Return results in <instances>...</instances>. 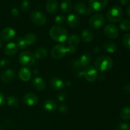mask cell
Here are the masks:
<instances>
[{
    "mask_svg": "<svg viewBox=\"0 0 130 130\" xmlns=\"http://www.w3.org/2000/svg\"><path fill=\"white\" fill-rule=\"evenodd\" d=\"M113 66V60L108 56H100L95 62V67L97 71L104 72L110 70Z\"/></svg>",
    "mask_w": 130,
    "mask_h": 130,
    "instance_id": "obj_2",
    "label": "cell"
},
{
    "mask_svg": "<svg viewBox=\"0 0 130 130\" xmlns=\"http://www.w3.org/2000/svg\"><path fill=\"white\" fill-rule=\"evenodd\" d=\"M123 44L126 49L130 50V34L129 33L123 36Z\"/></svg>",
    "mask_w": 130,
    "mask_h": 130,
    "instance_id": "obj_33",
    "label": "cell"
},
{
    "mask_svg": "<svg viewBox=\"0 0 130 130\" xmlns=\"http://www.w3.org/2000/svg\"><path fill=\"white\" fill-rule=\"evenodd\" d=\"M35 58L38 59H44L48 55V52L46 49L44 48H38L34 53Z\"/></svg>",
    "mask_w": 130,
    "mask_h": 130,
    "instance_id": "obj_26",
    "label": "cell"
},
{
    "mask_svg": "<svg viewBox=\"0 0 130 130\" xmlns=\"http://www.w3.org/2000/svg\"><path fill=\"white\" fill-rule=\"evenodd\" d=\"M35 56L32 52L24 51L19 55V63L25 67H30L35 62Z\"/></svg>",
    "mask_w": 130,
    "mask_h": 130,
    "instance_id": "obj_4",
    "label": "cell"
},
{
    "mask_svg": "<svg viewBox=\"0 0 130 130\" xmlns=\"http://www.w3.org/2000/svg\"><path fill=\"white\" fill-rule=\"evenodd\" d=\"M19 49V48L17 43L11 42V43H8L5 46V48H4V53L6 56L11 57V56L14 55L17 53Z\"/></svg>",
    "mask_w": 130,
    "mask_h": 130,
    "instance_id": "obj_16",
    "label": "cell"
},
{
    "mask_svg": "<svg viewBox=\"0 0 130 130\" xmlns=\"http://www.w3.org/2000/svg\"><path fill=\"white\" fill-rule=\"evenodd\" d=\"M74 10L79 15H90L93 11L90 7H88L84 3L77 2L74 5Z\"/></svg>",
    "mask_w": 130,
    "mask_h": 130,
    "instance_id": "obj_12",
    "label": "cell"
},
{
    "mask_svg": "<svg viewBox=\"0 0 130 130\" xmlns=\"http://www.w3.org/2000/svg\"><path fill=\"white\" fill-rule=\"evenodd\" d=\"M44 110L49 112H53L57 110V104L53 100H47L43 104Z\"/></svg>",
    "mask_w": 130,
    "mask_h": 130,
    "instance_id": "obj_22",
    "label": "cell"
},
{
    "mask_svg": "<svg viewBox=\"0 0 130 130\" xmlns=\"http://www.w3.org/2000/svg\"><path fill=\"white\" fill-rule=\"evenodd\" d=\"M129 1V0H119V2H120V3L121 4V5H125L128 3Z\"/></svg>",
    "mask_w": 130,
    "mask_h": 130,
    "instance_id": "obj_44",
    "label": "cell"
},
{
    "mask_svg": "<svg viewBox=\"0 0 130 130\" xmlns=\"http://www.w3.org/2000/svg\"><path fill=\"white\" fill-rule=\"evenodd\" d=\"M24 38L27 46H30L34 44L37 41L36 36V34H33V33H29V34H26Z\"/></svg>",
    "mask_w": 130,
    "mask_h": 130,
    "instance_id": "obj_29",
    "label": "cell"
},
{
    "mask_svg": "<svg viewBox=\"0 0 130 130\" xmlns=\"http://www.w3.org/2000/svg\"><path fill=\"white\" fill-rule=\"evenodd\" d=\"M60 8L63 12L68 13L72 10L73 5L70 0H63L60 3Z\"/></svg>",
    "mask_w": 130,
    "mask_h": 130,
    "instance_id": "obj_23",
    "label": "cell"
},
{
    "mask_svg": "<svg viewBox=\"0 0 130 130\" xmlns=\"http://www.w3.org/2000/svg\"><path fill=\"white\" fill-rule=\"evenodd\" d=\"M105 21V17L102 13H96L89 19V25L92 29H99L103 26Z\"/></svg>",
    "mask_w": 130,
    "mask_h": 130,
    "instance_id": "obj_5",
    "label": "cell"
},
{
    "mask_svg": "<svg viewBox=\"0 0 130 130\" xmlns=\"http://www.w3.org/2000/svg\"><path fill=\"white\" fill-rule=\"evenodd\" d=\"M16 73L13 69H9L4 71L1 75V79L3 82L9 83L13 81V79L15 77Z\"/></svg>",
    "mask_w": 130,
    "mask_h": 130,
    "instance_id": "obj_17",
    "label": "cell"
},
{
    "mask_svg": "<svg viewBox=\"0 0 130 130\" xmlns=\"http://www.w3.org/2000/svg\"><path fill=\"white\" fill-rule=\"evenodd\" d=\"M65 20V17L63 15H57L55 18V22L56 24H62V23H63Z\"/></svg>",
    "mask_w": 130,
    "mask_h": 130,
    "instance_id": "obj_36",
    "label": "cell"
},
{
    "mask_svg": "<svg viewBox=\"0 0 130 130\" xmlns=\"http://www.w3.org/2000/svg\"><path fill=\"white\" fill-rule=\"evenodd\" d=\"M30 8V3L28 0H22L20 3V9L24 12H27Z\"/></svg>",
    "mask_w": 130,
    "mask_h": 130,
    "instance_id": "obj_32",
    "label": "cell"
},
{
    "mask_svg": "<svg viewBox=\"0 0 130 130\" xmlns=\"http://www.w3.org/2000/svg\"><path fill=\"white\" fill-rule=\"evenodd\" d=\"M15 30L13 28L6 27L3 29L1 32V38L5 41H10L12 40L15 35Z\"/></svg>",
    "mask_w": 130,
    "mask_h": 130,
    "instance_id": "obj_14",
    "label": "cell"
},
{
    "mask_svg": "<svg viewBox=\"0 0 130 130\" xmlns=\"http://www.w3.org/2000/svg\"><path fill=\"white\" fill-rule=\"evenodd\" d=\"M92 60L91 55L88 53H85L81 56L77 61L75 62L76 67L81 68V67H86L89 66Z\"/></svg>",
    "mask_w": 130,
    "mask_h": 130,
    "instance_id": "obj_11",
    "label": "cell"
},
{
    "mask_svg": "<svg viewBox=\"0 0 130 130\" xmlns=\"http://www.w3.org/2000/svg\"><path fill=\"white\" fill-rule=\"evenodd\" d=\"M3 41L1 39H0V48H1V47L3 46Z\"/></svg>",
    "mask_w": 130,
    "mask_h": 130,
    "instance_id": "obj_47",
    "label": "cell"
},
{
    "mask_svg": "<svg viewBox=\"0 0 130 130\" xmlns=\"http://www.w3.org/2000/svg\"><path fill=\"white\" fill-rule=\"evenodd\" d=\"M5 97L3 94L0 92V107H2L5 103Z\"/></svg>",
    "mask_w": 130,
    "mask_h": 130,
    "instance_id": "obj_41",
    "label": "cell"
},
{
    "mask_svg": "<svg viewBox=\"0 0 130 130\" xmlns=\"http://www.w3.org/2000/svg\"><path fill=\"white\" fill-rule=\"evenodd\" d=\"M11 13L13 17H18L19 15V11L17 8H13L11 10Z\"/></svg>",
    "mask_w": 130,
    "mask_h": 130,
    "instance_id": "obj_42",
    "label": "cell"
},
{
    "mask_svg": "<svg viewBox=\"0 0 130 130\" xmlns=\"http://www.w3.org/2000/svg\"><path fill=\"white\" fill-rule=\"evenodd\" d=\"M68 106H67L66 104H62L61 105H60L59 107H58V110H59L60 112L63 113V114H66L68 112Z\"/></svg>",
    "mask_w": 130,
    "mask_h": 130,
    "instance_id": "obj_38",
    "label": "cell"
},
{
    "mask_svg": "<svg viewBox=\"0 0 130 130\" xmlns=\"http://www.w3.org/2000/svg\"><path fill=\"white\" fill-rule=\"evenodd\" d=\"M118 130H130V124L127 123H119L117 126Z\"/></svg>",
    "mask_w": 130,
    "mask_h": 130,
    "instance_id": "obj_35",
    "label": "cell"
},
{
    "mask_svg": "<svg viewBox=\"0 0 130 130\" xmlns=\"http://www.w3.org/2000/svg\"><path fill=\"white\" fill-rule=\"evenodd\" d=\"M68 43L70 46H73L77 47V45L80 43V38L77 34H73L70 36L67 39Z\"/></svg>",
    "mask_w": 130,
    "mask_h": 130,
    "instance_id": "obj_27",
    "label": "cell"
},
{
    "mask_svg": "<svg viewBox=\"0 0 130 130\" xmlns=\"http://www.w3.org/2000/svg\"><path fill=\"white\" fill-rule=\"evenodd\" d=\"M103 48L105 52L109 53H114L115 52H116L117 49H118L117 44L112 41H106L105 43H104Z\"/></svg>",
    "mask_w": 130,
    "mask_h": 130,
    "instance_id": "obj_24",
    "label": "cell"
},
{
    "mask_svg": "<svg viewBox=\"0 0 130 130\" xmlns=\"http://www.w3.org/2000/svg\"><path fill=\"white\" fill-rule=\"evenodd\" d=\"M67 53H74L76 52V50H77V47L76 46H70L69 45L68 47H67Z\"/></svg>",
    "mask_w": 130,
    "mask_h": 130,
    "instance_id": "obj_40",
    "label": "cell"
},
{
    "mask_svg": "<svg viewBox=\"0 0 130 130\" xmlns=\"http://www.w3.org/2000/svg\"><path fill=\"white\" fill-rule=\"evenodd\" d=\"M67 53V47L63 44H57L51 50V56L55 59H60L66 56Z\"/></svg>",
    "mask_w": 130,
    "mask_h": 130,
    "instance_id": "obj_6",
    "label": "cell"
},
{
    "mask_svg": "<svg viewBox=\"0 0 130 130\" xmlns=\"http://www.w3.org/2000/svg\"><path fill=\"white\" fill-rule=\"evenodd\" d=\"M120 117L123 121H129L130 119V107H123L120 112Z\"/></svg>",
    "mask_w": 130,
    "mask_h": 130,
    "instance_id": "obj_28",
    "label": "cell"
},
{
    "mask_svg": "<svg viewBox=\"0 0 130 130\" xmlns=\"http://www.w3.org/2000/svg\"><path fill=\"white\" fill-rule=\"evenodd\" d=\"M71 81H69V80H68V81H67L66 82V86H71Z\"/></svg>",
    "mask_w": 130,
    "mask_h": 130,
    "instance_id": "obj_46",
    "label": "cell"
},
{
    "mask_svg": "<svg viewBox=\"0 0 130 130\" xmlns=\"http://www.w3.org/2000/svg\"><path fill=\"white\" fill-rule=\"evenodd\" d=\"M50 86L53 90L56 91H60L65 87V83L61 79L58 77H53L50 81Z\"/></svg>",
    "mask_w": 130,
    "mask_h": 130,
    "instance_id": "obj_18",
    "label": "cell"
},
{
    "mask_svg": "<svg viewBox=\"0 0 130 130\" xmlns=\"http://www.w3.org/2000/svg\"><path fill=\"white\" fill-rule=\"evenodd\" d=\"M81 37H82L83 41H85V43H90V42L92 41V40L93 39V34L91 30L86 29L82 32Z\"/></svg>",
    "mask_w": 130,
    "mask_h": 130,
    "instance_id": "obj_25",
    "label": "cell"
},
{
    "mask_svg": "<svg viewBox=\"0 0 130 130\" xmlns=\"http://www.w3.org/2000/svg\"><path fill=\"white\" fill-rule=\"evenodd\" d=\"M123 91L126 93H130V85H126L123 86Z\"/></svg>",
    "mask_w": 130,
    "mask_h": 130,
    "instance_id": "obj_43",
    "label": "cell"
},
{
    "mask_svg": "<svg viewBox=\"0 0 130 130\" xmlns=\"http://www.w3.org/2000/svg\"><path fill=\"white\" fill-rule=\"evenodd\" d=\"M39 101L38 96L34 93H28L23 98V102L27 106H34Z\"/></svg>",
    "mask_w": 130,
    "mask_h": 130,
    "instance_id": "obj_13",
    "label": "cell"
},
{
    "mask_svg": "<svg viewBox=\"0 0 130 130\" xmlns=\"http://www.w3.org/2000/svg\"><path fill=\"white\" fill-rule=\"evenodd\" d=\"M32 86L34 89L38 91H43L46 87L45 81L41 77H36L32 80Z\"/></svg>",
    "mask_w": 130,
    "mask_h": 130,
    "instance_id": "obj_19",
    "label": "cell"
},
{
    "mask_svg": "<svg viewBox=\"0 0 130 130\" xmlns=\"http://www.w3.org/2000/svg\"><path fill=\"white\" fill-rule=\"evenodd\" d=\"M67 24L72 28H76L78 27L81 24V19L78 15L74 13H71L67 16L66 19Z\"/></svg>",
    "mask_w": 130,
    "mask_h": 130,
    "instance_id": "obj_15",
    "label": "cell"
},
{
    "mask_svg": "<svg viewBox=\"0 0 130 130\" xmlns=\"http://www.w3.org/2000/svg\"><path fill=\"white\" fill-rule=\"evenodd\" d=\"M123 17V9L118 5H114L109 8L107 12V18L110 22H119Z\"/></svg>",
    "mask_w": 130,
    "mask_h": 130,
    "instance_id": "obj_3",
    "label": "cell"
},
{
    "mask_svg": "<svg viewBox=\"0 0 130 130\" xmlns=\"http://www.w3.org/2000/svg\"><path fill=\"white\" fill-rule=\"evenodd\" d=\"M108 0H89V7L93 11H101L105 8Z\"/></svg>",
    "mask_w": 130,
    "mask_h": 130,
    "instance_id": "obj_9",
    "label": "cell"
},
{
    "mask_svg": "<svg viewBox=\"0 0 130 130\" xmlns=\"http://www.w3.org/2000/svg\"><path fill=\"white\" fill-rule=\"evenodd\" d=\"M127 14L130 17V5H129L128 7L127 8Z\"/></svg>",
    "mask_w": 130,
    "mask_h": 130,
    "instance_id": "obj_45",
    "label": "cell"
},
{
    "mask_svg": "<svg viewBox=\"0 0 130 130\" xmlns=\"http://www.w3.org/2000/svg\"><path fill=\"white\" fill-rule=\"evenodd\" d=\"M129 101H130V100H129Z\"/></svg>",
    "mask_w": 130,
    "mask_h": 130,
    "instance_id": "obj_48",
    "label": "cell"
},
{
    "mask_svg": "<svg viewBox=\"0 0 130 130\" xmlns=\"http://www.w3.org/2000/svg\"><path fill=\"white\" fill-rule=\"evenodd\" d=\"M84 76L88 82H94L98 77V71L94 66H89L85 67Z\"/></svg>",
    "mask_w": 130,
    "mask_h": 130,
    "instance_id": "obj_8",
    "label": "cell"
},
{
    "mask_svg": "<svg viewBox=\"0 0 130 130\" xmlns=\"http://www.w3.org/2000/svg\"><path fill=\"white\" fill-rule=\"evenodd\" d=\"M17 44L18 47L20 49H25V48H27V44L26 42H25V39H24V38L22 37H19L17 38Z\"/></svg>",
    "mask_w": 130,
    "mask_h": 130,
    "instance_id": "obj_34",
    "label": "cell"
},
{
    "mask_svg": "<svg viewBox=\"0 0 130 130\" xmlns=\"http://www.w3.org/2000/svg\"><path fill=\"white\" fill-rule=\"evenodd\" d=\"M67 94L65 92L60 93L58 95H57V100L59 102H63L67 99Z\"/></svg>",
    "mask_w": 130,
    "mask_h": 130,
    "instance_id": "obj_39",
    "label": "cell"
},
{
    "mask_svg": "<svg viewBox=\"0 0 130 130\" xmlns=\"http://www.w3.org/2000/svg\"><path fill=\"white\" fill-rule=\"evenodd\" d=\"M6 101H7V104L10 107H15L18 106V105H19V100L17 99V97H15L13 95L9 96L7 98Z\"/></svg>",
    "mask_w": 130,
    "mask_h": 130,
    "instance_id": "obj_30",
    "label": "cell"
},
{
    "mask_svg": "<svg viewBox=\"0 0 130 130\" xmlns=\"http://www.w3.org/2000/svg\"><path fill=\"white\" fill-rule=\"evenodd\" d=\"M119 27L124 31L130 30V20L128 19H124L121 21L119 24Z\"/></svg>",
    "mask_w": 130,
    "mask_h": 130,
    "instance_id": "obj_31",
    "label": "cell"
},
{
    "mask_svg": "<svg viewBox=\"0 0 130 130\" xmlns=\"http://www.w3.org/2000/svg\"><path fill=\"white\" fill-rule=\"evenodd\" d=\"M10 60L7 58H3L0 60V67L1 68H5L10 65Z\"/></svg>",
    "mask_w": 130,
    "mask_h": 130,
    "instance_id": "obj_37",
    "label": "cell"
},
{
    "mask_svg": "<svg viewBox=\"0 0 130 130\" xmlns=\"http://www.w3.org/2000/svg\"><path fill=\"white\" fill-rule=\"evenodd\" d=\"M59 4L57 0H49L46 4V9L50 13H55L58 10Z\"/></svg>",
    "mask_w": 130,
    "mask_h": 130,
    "instance_id": "obj_21",
    "label": "cell"
},
{
    "mask_svg": "<svg viewBox=\"0 0 130 130\" xmlns=\"http://www.w3.org/2000/svg\"><path fill=\"white\" fill-rule=\"evenodd\" d=\"M50 35L54 41L63 43L68 39V32L67 29L61 25H53L50 30Z\"/></svg>",
    "mask_w": 130,
    "mask_h": 130,
    "instance_id": "obj_1",
    "label": "cell"
},
{
    "mask_svg": "<svg viewBox=\"0 0 130 130\" xmlns=\"http://www.w3.org/2000/svg\"><path fill=\"white\" fill-rule=\"evenodd\" d=\"M104 34L109 39H116L119 35V30L114 24H107L104 27Z\"/></svg>",
    "mask_w": 130,
    "mask_h": 130,
    "instance_id": "obj_10",
    "label": "cell"
},
{
    "mask_svg": "<svg viewBox=\"0 0 130 130\" xmlns=\"http://www.w3.org/2000/svg\"><path fill=\"white\" fill-rule=\"evenodd\" d=\"M19 77L22 81L27 82L31 78V72L27 67H22L19 72Z\"/></svg>",
    "mask_w": 130,
    "mask_h": 130,
    "instance_id": "obj_20",
    "label": "cell"
},
{
    "mask_svg": "<svg viewBox=\"0 0 130 130\" xmlns=\"http://www.w3.org/2000/svg\"><path fill=\"white\" fill-rule=\"evenodd\" d=\"M30 20L38 26L44 25L46 23V17L39 11H34L30 15Z\"/></svg>",
    "mask_w": 130,
    "mask_h": 130,
    "instance_id": "obj_7",
    "label": "cell"
}]
</instances>
